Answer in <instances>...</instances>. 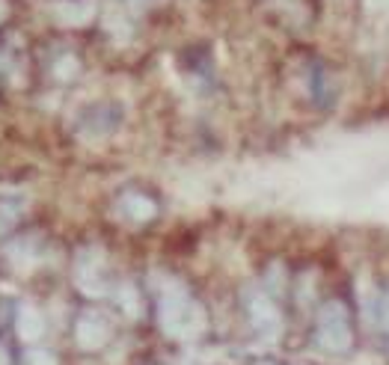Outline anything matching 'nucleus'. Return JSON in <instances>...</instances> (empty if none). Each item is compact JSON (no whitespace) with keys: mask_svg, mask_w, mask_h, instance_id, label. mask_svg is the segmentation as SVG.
<instances>
[{"mask_svg":"<svg viewBox=\"0 0 389 365\" xmlns=\"http://www.w3.org/2000/svg\"><path fill=\"white\" fill-rule=\"evenodd\" d=\"M321 342H324L327 351H348L351 347V327L342 306L330 303L321 315Z\"/></svg>","mask_w":389,"mask_h":365,"instance_id":"1","label":"nucleus"}]
</instances>
